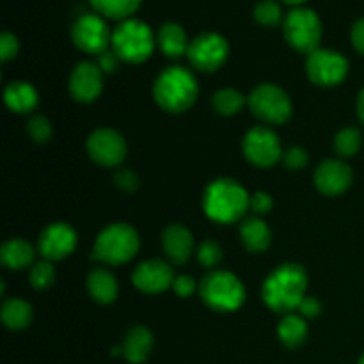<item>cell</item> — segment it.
<instances>
[{
  "label": "cell",
  "mask_w": 364,
  "mask_h": 364,
  "mask_svg": "<svg viewBox=\"0 0 364 364\" xmlns=\"http://www.w3.org/2000/svg\"><path fill=\"white\" fill-rule=\"evenodd\" d=\"M308 276L304 269L294 263L279 267L267 277L263 284V301L277 313H291L299 309L306 297Z\"/></svg>",
  "instance_id": "6da1fadb"
},
{
  "label": "cell",
  "mask_w": 364,
  "mask_h": 364,
  "mask_svg": "<svg viewBox=\"0 0 364 364\" xmlns=\"http://www.w3.org/2000/svg\"><path fill=\"white\" fill-rule=\"evenodd\" d=\"M155 100L167 112H185L198 96V82L188 70L167 68L155 82Z\"/></svg>",
  "instance_id": "7a4b0ae2"
},
{
  "label": "cell",
  "mask_w": 364,
  "mask_h": 364,
  "mask_svg": "<svg viewBox=\"0 0 364 364\" xmlns=\"http://www.w3.org/2000/svg\"><path fill=\"white\" fill-rule=\"evenodd\" d=\"M251 198L233 180H217L208 185L203 199L206 215L217 223H235L249 208Z\"/></svg>",
  "instance_id": "3957f363"
},
{
  "label": "cell",
  "mask_w": 364,
  "mask_h": 364,
  "mask_svg": "<svg viewBox=\"0 0 364 364\" xmlns=\"http://www.w3.org/2000/svg\"><path fill=\"white\" fill-rule=\"evenodd\" d=\"M155 48L151 28L141 20H123L112 32V52L127 63H142Z\"/></svg>",
  "instance_id": "277c9868"
},
{
  "label": "cell",
  "mask_w": 364,
  "mask_h": 364,
  "mask_svg": "<svg viewBox=\"0 0 364 364\" xmlns=\"http://www.w3.org/2000/svg\"><path fill=\"white\" fill-rule=\"evenodd\" d=\"M139 235L128 224H112L98 235L92 251V259H100L109 265L127 263L137 255Z\"/></svg>",
  "instance_id": "5b68a950"
},
{
  "label": "cell",
  "mask_w": 364,
  "mask_h": 364,
  "mask_svg": "<svg viewBox=\"0 0 364 364\" xmlns=\"http://www.w3.org/2000/svg\"><path fill=\"white\" fill-rule=\"evenodd\" d=\"M201 297L217 311H235L245 299V290L237 276L223 270L208 274L201 281Z\"/></svg>",
  "instance_id": "8992f818"
},
{
  "label": "cell",
  "mask_w": 364,
  "mask_h": 364,
  "mask_svg": "<svg viewBox=\"0 0 364 364\" xmlns=\"http://www.w3.org/2000/svg\"><path fill=\"white\" fill-rule=\"evenodd\" d=\"M284 38L295 50L311 55L322 39V21L311 9L297 7L284 18Z\"/></svg>",
  "instance_id": "52a82bcc"
},
{
  "label": "cell",
  "mask_w": 364,
  "mask_h": 364,
  "mask_svg": "<svg viewBox=\"0 0 364 364\" xmlns=\"http://www.w3.org/2000/svg\"><path fill=\"white\" fill-rule=\"evenodd\" d=\"M252 114L267 123L281 124L290 119L291 103L287 92L274 84H262L249 96Z\"/></svg>",
  "instance_id": "ba28073f"
},
{
  "label": "cell",
  "mask_w": 364,
  "mask_h": 364,
  "mask_svg": "<svg viewBox=\"0 0 364 364\" xmlns=\"http://www.w3.org/2000/svg\"><path fill=\"white\" fill-rule=\"evenodd\" d=\"M228 52H230V46L223 36L215 32H205L188 45L187 55L192 66L198 70L215 71L228 59Z\"/></svg>",
  "instance_id": "9c48e42d"
},
{
  "label": "cell",
  "mask_w": 364,
  "mask_h": 364,
  "mask_svg": "<svg viewBox=\"0 0 364 364\" xmlns=\"http://www.w3.org/2000/svg\"><path fill=\"white\" fill-rule=\"evenodd\" d=\"M71 38L80 50L100 55L107 52L109 43H112V32L98 14H84L75 21Z\"/></svg>",
  "instance_id": "30bf717a"
},
{
  "label": "cell",
  "mask_w": 364,
  "mask_h": 364,
  "mask_svg": "<svg viewBox=\"0 0 364 364\" xmlns=\"http://www.w3.org/2000/svg\"><path fill=\"white\" fill-rule=\"evenodd\" d=\"M309 78L318 85H336L347 77L348 60L333 50H316L306 63Z\"/></svg>",
  "instance_id": "8fae6325"
},
{
  "label": "cell",
  "mask_w": 364,
  "mask_h": 364,
  "mask_svg": "<svg viewBox=\"0 0 364 364\" xmlns=\"http://www.w3.org/2000/svg\"><path fill=\"white\" fill-rule=\"evenodd\" d=\"M244 153L252 164L259 167L274 166L281 159V142L272 130L265 127H256L245 135Z\"/></svg>",
  "instance_id": "7c38bea8"
},
{
  "label": "cell",
  "mask_w": 364,
  "mask_h": 364,
  "mask_svg": "<svg viewBox=\"0 0 364 364\" xmlns=\"http://www.w3.org/2000/svg\"><path fill=\"white\" fill-rule=\"evenodd\" d=\"M87 149L95 162L107 167H114L119 166L124 160L127 142L117 132L110 130V128H100L89 137Z\"/></svg>",
  "instance_id": "4fadbf2b"
},
{
  "label": "cell",
  "mask_w": 364,
  "mask_h": 364,
  "mask_svg": "<svg viewBox=\"0 0 364 364\" xmlns=\"http://www.w3.org/2000/svg\"><path fill=\"white\" fill-rule=\"evenodd\" d=\"M77 245V233L71 226L63 223L50 224L39 237L38 249L43 255V258L48 262H55V259L66 258L71 255Z\"/></svg>",
  "instance_id": "5bb4252c"
},
{
  "label": "cell",
  "mask_w": 364,
  "mask_h": 364,
  "mask_svg": "<svg viewBox=\"0 0 364 364\" xmlns=\"http://www.w3.org/2000/svg\"><path fill=\"white\" fill-rule=\"evenodd\" d=\"M103 87V71L95 63H80L73 70L70 78V91L75 100L82 103H89L96 100Z\"/></svg>",
  "instance_id": "9a60e30c"
},
{
  "label": "cell",
  "mask_w": 364,
  "mask_h": 364,
  "mask_svg": "<svg viewBox=\"0 0 364 364\" xmlns=\"http://www.w3.org/2000/svg\"><path fill=\"white\" fill-rule=\"evenodd\" d=\"M134 284L146 294H160L174 283L173 269L162 259H148L134 272Z\"/></svg>",
  "instance_id": "2e32d148"
},
{
  "label": "cell",
  "mask_w": 364,
  "mask_h": 364,
  "mask_svg": "<svg viewBox=\"0 0 364 364\" xmlns=\"http://www.w3.org/2000/svg\"><path fill=\"white\" fill-rule=\"evenodd\" d=\"M352 171L341 160H326L320 164L315 174V183L320 192L327 196H338L350 187Z\"/></svg>",
  "instance_id": "e0dca14e"
},
{
  "label": "cell",
  "mask_w": 364,
  "mask_h": 364,
  "mask_svg": "<svg viewBox=\"0 0 364 364\" xmlns=\"http://www.w3.org/2000/svg\"><path fill=\"white\" fill-rule=\"evenodd\" d=\"M162 244L167 258L173 263H176V265L187 262L192 255V249H194V240H192L191 231L187 228L180 226V224H173V226H169L164 231Z\"/></svg>",
  "instance_id": "ac0fdd59"
},
{
  "label": "cell",
  "mask_w": 364,
  "mask_h": 364,
  "mask_svg": "<svg viewBox=\"0 0 364 364\" xmlns=\"http://www.w3.org/2000/svg\"><path fill=\"white\" fill-rule=\"evenodd\" d=\"M153 350V336L146 327H134L128 333L127 340H124L123 347H121V354L124 359L134 364L144 363L149 358Z\"/></svg>",
  "instance_id": "d6986e66"
},
{
  "label": "cell",
  "mask_w": 364,
  "mask_h": 364,
  "mask_svg": "<svg viewBox=\"0 0 364 364\" xmlns=\"http://www.w3.org/2000/svg\"><path fill=\"white\" fill-rule=\"evenodd\" d=\"M7 107L14 112H31L38 105V91L27 82H11L4 92Z\"/></svg>",
  "instance_id": "ffe728a7"
},
{
  "label": "cell",
  "mask_w": 364,
  "mask_h": 364,
  "mask_svg": "<svg viewBox=\"0 0 364 364\" xmlns=\"http://www.w3.org/2000/svg\"><path fill=\"white\" fill-rule=\"evenodd\" d=\"M87 287L92 299L100 304H110L117 297V281L109 270L95 269L87 277Z\"/></svg>",
  "instance_id": "44dd1931"
},
{
  "label": "cell",
  "mask_w": 364,
  "mask_h": 364,
  "mask_svg": "<svg viewBox=\"0 0 364 364\" xmlns=\"http://www.w3.org/2000/svg\"><path fill=\"white\" fill-rule=\"evenodd\" d=\"M156 39H159L160 50L167 57H173V59H178L188 50L187 34L178 23H164L160 27Z\"/></svg>",
  "instance_id": "7402d4cb"
},
{
  "label": "cell",
  "mask_w": 364,
  "mask_h": 364,
  "mask_svg": "<svg viewBox=\"0 0 364 364\" xmlns=\"http://www.w3.org/2000/svg\"><path fill=\"white\" fill-rule=\"evenodd\" d=\"M0 259L9 269L20 270L34 259V249L31 247V244L21 240V238H13V240L6 242L2 245V249H0Z\"/></svg>",
  "instance_id": "603a6c76"
},
{
  "label": "cell",
  "mask_w": 364,
  "mask_h": 364,
  "mask_svg": "<svg viewBox=\"0 0 364 364\" xmlns=\"http://www.w3.org/2000/svg\"><path fill=\"white\" fill-rule=\"evenodd\" d=\"M242 240H244L245 247L249 251H265L270 245V231L267 228V224L263 223L258 217H252V219H247L240 228Z\"/></svg>",
  "instance_id": "cb8c5ba5"
},
{
  "label": "cell",
  "mask_w": 364,
  "mask_h": 364,
  "mask_svg": "<svg viewBox=\"0 0 364 364\" xmlns=\"http://www.w3.org/2000/svg\"><path fill=\"white\" fill-rule=\"evenodd\" d=\"M277 333H279L281 341H283L287 347L295 348L299 347V345L304 343L306 336H308V326H306L302 316L288 313V315L281 320Z\"/></svg>",
  "instance_id": "d4e9b609"
},
{
  "label": "cell",
  "mask_w": 364,
  "mask_h": 364,
  "mask_svg": "<svg viewBox=\"0 0 364 364\" xmlns=\"http://www.w3.org/2000/svg\"><path fill=\"white\" fill-rule=\"evenodd\" d=\"M2 320L9 329H25L32 320V308L21 299H11L4 304Z\"/></svg>",
  "instance_id": "484cf974"
},
{
  "label": "cell",
  "mask_w": 364,
  "mask_h": 364,
  "mask_svg": "<svg viewBox=\"0 0 364 364\" xmlns=\"http://www.w3.org/2000/svg\"><path fill=\"white\" fill-rule=\"evenodd\" d=\"M142 0H91L92 7L100 14L114 20H124L139 9Z\"/></svg>",
  "instance_id": "4316f807"
},
{
  "label": "cell",
  "mask_w": 364,
  "mask_h": 364,
  "mask_svg": "<svg viewBox=\"0 0 364 364\" xmlns=\"http://www.w3.org/2000/svg\"><path fill=\"white\" fill-rule=\"evenodd\" d=\"M244 105V96L235 89H223L213 96V107L223 116H233Z\"/></svg>",
  "instance_id": "83f0119b"
},
{
  "label": "cell",
  "mask_w": 364,
  "mask_h": 364,
  "mask_svg": "<svg viewBox=\"0 0 364 364\" xmlns=\"http://www.w3.org/2000/svg\"><path fill=\"white\" fill-rule=\"evenodd\" d=\"M334 146H336V151L341 156L355 155L359 151V148H361V134L355 128H347V130L340 132L336 135Z\"/></svg>",
  "instance_id": "f1b7e54d"
},
{
  "label": "cell",
  "mask_w": 364,
  "mask_h": 364,
  "mask_svg": "<svg viewBox=\"0 0 364 364\" xmlns=\"http://www.w3.org/2000/svg\"><path fill=\"white\" fill-rule=\"evenodd\" d=\"M281 16H283L281 6L277 2H274V0H263V2H259L255 7L256 21L262 25H267V27H274V25L279 23Z\"/></svg>",
  "instance_id": "f546056e"
},
{
  "label": "cell",
  "mask_w": 364,
  "mask_h": 364,
  "mask_svg": "<svg viewBox=\"0 0 364 364\" xmlns=\"http://www.w3.org/2000/svg\"><path fill=\"white\" fill-rule=\"evenodd\" d=\"M53 277H55V270H53L52 263L48 259H43L38 262L31 270V283L32 287L38 288V290H45L50 284L53 283Z\"/></svg>",
  "instance_id": "4dcf8cb0"
},
{
  "label": "cell",
  "mask_w": 364,
  "mask_h": 364,
  "mask_svg": "<svg viewBox=\"0 0 364 364\" xmlns=\"http://www.w3.org/2000/svg\"><path fill=\"white\" fill-rule=\"evenodd\" d=\"M198 258L205 267H215L223 259V249L217 242L206 240L199 245Z\"/></svg>",
  "instance_id": "1f68e13d"
},
{
  "label": "cell",
  "mask_w": 364,
  "mask_h": 364,
  "mask_svg": "<svg viewBox=\"0 0 364 364\" xmlns=\"http://www.w3.org/2000/svg\"><path fill=\"white\" fill-rule=\"evenodd\" d=\"M28 134H31V137L36 142H46L50 139V135H52V127H50L46 117L36 116L28 123Z\"/></svg>",
  "instance_id": "d6a6232c"
},
{
  "label": "cell",
  "mask_w": 364,
  "mask_h": 364,
  "mask_svg": "<svg viewBox=\"0 0 364 364\" xmlns=\"http://www.w3.org/2000/svg\"><path fill=\"white\" fill-rule=\"evenodd\" d=\"M16 52L18 39L14 38L11 32H4V34L0 36V59H2L4 63H7V60H11L16 55Z\"/></svg>",
  "instance_id": "836d02e7"
},
{
  "label": "cell",
  "mask_w": 364,
  "mask_h": 364,
  "mask_svg": "<svg viewBox=\"0 0 364 364\" xmlns=\"http://www.w3.org/2000/svg\"><path fill=\"white\" fill-rule=\"evenodd\" d=\"M284 164L290 169H302L308 164V153L302 148H290L287 153H284Z\"/></svg>",
  "instance_id": "e575fe53"
},
{
  "label": "cell",
  "mask_w": 364,
  "mask_h": 364,
  "mask_svg": "<svg viewBox=\"0 0 364 364\" xmlns=\"http://www.w3.org/2000/svg\"><path fill=\"white\" fill-rule=\"evenodd\" d=\"M249 208L255 213H258V215H263V213H267L272 208V198L269 194H265V192H256L255 196H251Z\"/></svg>",
  "instance_id": "d590c367"
},
{
  "label": "cell",
  "mask_w": 364,
  "mask_h": 364,
  "mask_svg": "<svg viewBox=\"0 0 364 364\" xmlns=\"http://www.w3.org/2000/svg\"><path fill=\"white\" fill-rule=\"evenodd\" d=\"M173 288L180 297H191L196 291V281L191 276H180L174 279Z\"/></svg>",
  "instance_id": "8d00e7d4"
},
{
  "label": "cell",
  "mask_w": 364,
  "mask_h": 364,
  "mask_svg": "<svg viewBox=\"0 0 364 364\" xmlns=\"http://www.w3.org/2000/svg\"><path fill=\"white\" fill-rule=\"evenodd\" d=\"M116 183L119 185L123 191H135V188L139 187V180L137 176H135V173H132V171L124 169V171H119V173L116 174Z\"/></svg>",
  "instance_id": "74e56055"
},
{
  "label": "cell",
  "mask_w": 364,
  "mask_h": 364,
  "mask_svg": "<svg viewBox=\"0 0 364 364\" xmlns=\"http://www.w3.org/2000/svg\"><path fill=\"white\" fill-rule=\"evenodd\" d=\"M320 302L316 301L315 297H304V301L301 302V306H299V311H301L302 316H309V318H313V316H316L320 313Z\"/></svg>",
  "instance_id": "f35d334b"
},
{
  "label": "cell",
  "mask_w": 364,
  "mask_h": 364,
  "mask_svg": "<svg viewBox=\"0 0 364 364\" xmlns=\"http://www.w3.org/2000/svg\"><path fill=\"white\" fill-rule=\"evenodd\" d=\"M352 45L355 46L358 52L364 53V18L355 21L352 27Z\"/></svg>",
  "instance_id": "ab89813d"
},
{
  "label": "cell",
  "mask_w": 364,
  "mask_h": 364,
  "mask_svg": "<svg viewBox=\"0 0 364 364\" xmlns=\"http://www.w3.org/2000/svg\"><path fill=\"white\" fill-rule=\"evenodd\" d=\"M117 60H119V57H117L114 52H109V50H107V52L100 53L98 66L102 68V71L110 73V71H114L117 68Z\"/></svg>",
  "instance_id": "60d3db41"
},
{
  "label": "cell",
  "mask_w": 364,
  "mask_h": 364,
  "mask_svg": "<svg viewBox=\"0 0 364 364\" xmlns=\"http://www.w3.org/2000/svg\"><path fill=\"white\" fill-rule=\"evenodd\" d=\"M358 114H359V117H361V121L364 123V89L361 91V95H359V102H358Z\"/></svg>",
  "instance_id": "b9f144b4"
},
{
  "label": "cell",
  "mask_w": 364,
  "mask_h": 364,
  "mask_svg": "<svg viewBox=\"0 0 364 364\" xmlns=\"http://www.w3.org/2000/svg\"><path fill=\"white\" fill-rule=\"evenodd\" d=\"M284 4H290V6H301V4H304L306 0H283Z\"/></svg>",
  "instance_id": "7bdbcfd3"
},
{
  "label": "cell",
  "mask_w": 364,
  "mask_h": 364,
  "mask_svg": "<svg viewBox=\"0 0 364 364\" xmlns=\"http://www.w3.org/2000/svg\"><path fill=\"white\" fill-rule=\"evenodd\" d=\"M359 364H364V355H363L361 359H359Z\"/></svg>",
  "instance_id": "ee69618b"
}]
</instances>
